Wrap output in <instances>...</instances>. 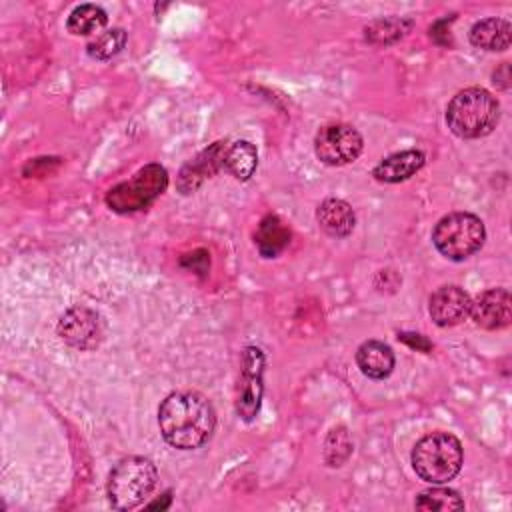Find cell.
<instances>
[{
  "label": "cell",
  "mask_w": 512,
  "mask_h": 512,
  "mask_svg": "<svg viewBox=\"0 0 512 512\" xmlns=\"http://www.w3.org/2000/svg\"><path fill=\"white\" fill-rule=\"evenodd\" d=\"M158 426L162 438L172 448L196 450L210 440L216 412L200 392H172L158 406Z\"/></svg>",
  "instance_id": "obj_1"
},
{
  "label": "cell",
  "mask_w": 512,
  "mask_h": 512,
  "mask_svg": "<svg viewBox=\"0 0 512 512\" xmlns=\"http://www.w3.org/2000/svg\"><path fill=\"white\" fill-rule=\"evenodd\" d=\"M500 120L496 96L480 86L464 88L446 106V124L458 138H482L490 134Z\"/></svg>",
  "instance_id": "obj_2"
},
{
  "label": "cell",
  "mask_w": 512,
  "mask_h": 512,
  "mask_svg": "<svg viewBox=\"0 0 512 512\" xmlns=\"http://www.w3.org/2000/svg\"><path fill=\"white\" fill-rule=\"evenodd\" d=\"M412 468L428 484H446L462 468L464 452L460 440L450 432H430L412 450Z\"/></svg>",
  "instance_id": "obj_3"
},
{
  "label": "cell",
  "mask_w": 512,
  "mask_h": 512,
  "mask_svg": "<svg viewBox=\"0 0 512 512\" xmlns=\"http://www.w3.org/2000/svg\"><path fill=\"white\" fill-rule=\"evenodd\" d=\"M158 470L144 456H126L110 472L106 494L116 510L138 508L156 488Z\"/></svg>",
  "instance_id": "obj_4"
},
{
  "label": "cell",
  "mask_w": 512,
  "mask_h": 512,
  "mask_svg": "<svg viewBox=\"0 0 512 512\" xmlns=\"http://www.w3.org/2000/svg\"><path fill=\"white\" fill-rule=\"evenodd\" d=\"M486 240L484 222L472 212H452L442 216L432 230L436 250L454 262L466 260L482 248Z\"/></svg>",
  "instance_id": "obj_5"
},
{
  "label": "cell",
  "mask_w": 512,
  "mask_h": 512,
  "mask_svg": "<svg viewBox=\"0 0 512 512\" xmlns=\"http://www.w3.org/2000/svg\"><path fill=\"white\" fill-rule=\"evenodd\" d=\"M168 186L164 166L152 162L140 168L130 180L116 184L106 194V204L118 214H130L148 208Z\"/></svg>",
  "instance_id": "obj_6"
},
{
  "label": "cell",
  "mask_w": 512,
  "mask_h": 512,
  "mask_svg": "<svg viewBox=\"0 0 512 512\" xmlns=\"http://www.w3.org/2000/svg\"><path fill=\"white\" fill-rule=\"evenodd\" d=\"M364 148L360 132L350 124L322 126L314 136V152L328 166H344L354 162Z\"/></svg>",
  "instance_id": "obj_7"
},
{
  "label": "cell",
  "mask_w": 512,
  "mask_h": 512,
  "mask_svg": "<svg viewBox=\"0 0 512 512\" xmlns=\"http://www.w3.org/2000/svg\"><path fill=\"white\" fill-rule=\"evenodd\" d=\"M262 376H264V354L260 348L248 346L242 354V368H240L236 400H234L236 414L246 422L254 420L260 410L262 392H264Z\"/></svg>",
  "instance_id": "obj_8"
},
{
  "label": "cell",
  "mask_w": 512,
  "mask_h": 512,
  "mask_svg": "<svg viewBox=\"0 0 512 512\" xmlns=\"http://www.w3.org/2000/svg\"><path fill=\"white\" fill-rule=\"evenodd\" d=\"M60 338L78 350H92L102 340L100 316L86 306H72L58 322Z\"/></svg>",
  "instance_id": "obj_9"
},
{
  "label": "cell",
  "mask_w": 512,
  "mask_h": 512,
  "mask_svg": "<svg viewBox=\"0 0 512 512\" xmlns=\"http://www.w3.org/2000/svg\"><path fill=\"white\" fill-rule=\"evenodd\" d=\"M470 316L484 330H502L512 320V298L506 288H490L470 304Z\"/></svg>",
  "instance_id": "obj_10"
},
{
  "label": "cell",
  "mask_w": 512,
  "mask_h": 512,
  "mask_svg": "<svg viewBox=\"0 0 512 512\" xmlns=\"http://www.w3.org/2000/svg\"><path fill=\"white\" fill-rule=\"evenodd\" d=\"M470 294L454 284L440 286L428 300V314L436 326H456L470 314Z\"/></svg>",
  "instance_id": "obj_11"
},
{
  "label": "cell",
  "mask_w": 512,
  "mask_h": 512,
  "mask_svg": "<svg viewBox=\"0 0 512 512\" xmlns=\"http://www.w3.org/2000/svg\"><path fill=\"white\" fill-rule=\"evenodd\" d=\"M224 154L226 146L224 142H214L210 148L202 150L194 160L186 162L178 176V190L182 194L194 192L206 178L216 174L220 168H224Z\"/></svg>",
  "instance_id": "obj_12"
},
{
  "label": "cell",
  "mask_w": 512,
  "mask_h": 512,
  "mask_svg": "<svg viewBox=\"0 0 512 512\" xmlns=\"http://www.w3.org/2000/svg\"><path fill=\"white\" fill-rule=\"evenodd\" d=\"M426 162V156L422 150L410 148V150H402V152H394L390 156H386L384 160H380L374 170L372 176L378 182H386V184H396V182H404L410 176H414Z\"/></svg>",
  "instance_id": "obj_13"
},
{
  "label": "cell",
  "mask_w": 512,
  "mask_h": 512,
  "mask_svg": "<svg viewBox=\"0 0 512 512\" xmlns=\"http://www.w3.org/2000/svg\"><path fill=\"white\" fill-rule=\"evenodd\" d=\"M394 352L380 340H366L356 350V364L360 372L372 380H384L394 370Z\"/></svg>",
  "instance_id": "obj_14"
},
{
  "label": "cell",
  "mask_w": 512,
  "mask_h": 512,
  "mask_svg": "<svg viewBox=\"0 0 512 512\" xmlns=\"http://www.w3.org/2000/svg\"><path fill=\"white\" fill-rule=\"evenodd\" d=\"M316 220L320 228L334 238L348 236L356 226V214L352 206L340 198H326L316 210Z\"/></svg>",
  "instance_id": "obj_15"
},
{
  "label": "cell",
  "mask_w": 512,
  "mask_h": 512,
  "mask_svg": "<svg viewBox=\"0 0 512 512\" xmlns=\"http://www.w3.org/2000/svg\"><path fill=\"white\" fill-rule=\"evenodd\" d=\"M468 38L476 48L488 52H502L510 46L512 26L504 18H484L470 28Z\"/></svg>",
  "instance_id": "obj_16"
},
{
  "label": "cell",
  "mask_w": 512,
  "mask_h": 512,
  "mask_svg": "<svg viewBox=\"0 0 512 512\" xmlns=\"http://www.w3.org/2000/svg\"><path fill=\"white\" fill-rule=\"evenodd\" d=\"M288 242H290V228L280 216L268 214L260 220L254 234V244L264 258L278 256L288 246Z\"/></svg>",
  "instance_id": "obj_17"
},
{
  "label": "cell",
  "mask_w": 512,
  "mask_h": 512,
  "mask_svg": "<svg viewBox=\"0 0 512 512\" xmlns=\"http://www.w3.org/2000/svg\"><path fill=\"white\" fill-rule=\"evenodd\" d=\"M258 166L256 146L248 140H238L226 148L224 154V170L232 174L236 180L246 182Z\"/></svg>",
  "instance_id": "obj_18"
},
{
  "label": "cell",
  "mask_w": 512,
  "mask_h": 512,
  "mask_svg": "<svg viewBox=\"0 0 512 512\" xmlns=\"http://www.w3.org/2000/svg\"><path fill=\"white\" fill-rule=\"evenodd\" d=\"M106 22H108V16L104 8L96 4H80L70 12L66 20V28L74 36H88V34L100 32L106 26Z\"/></svg>",
  "instance_id": "obj_19"
},
{
  "label": "cell",
  "mask_w": 512,
  "mask_h": 512,
  "mask_svg": "<svg viewBox=\"0 0 512 512\" xmlns=\"http://www.w3.org/2000/svg\"><path fill=\"white\" fill-rule=\"evenodd\" d=\"M414 508L416 510H424V512H446V510H462L464 508V500L460 498V494L452 488H442V484H434V488H428L424 492H420L414 500Z\"/></svg>",
  "instance_id": "obj_20"
},
{
  "label": "cell",
  "mask_w": 512,
  "mask_h": 512,
  "mask_svg": "<svg viewBox=\"0 0 512 512\" xmlns=\"http://www.w3.org/2000/svg\"><path fill=\"white\" fill-rule=\"evenodd\" d=\"M126 46V32L122 28H112L98 34L94 40L88 42L86 52L94 60H110Z\"/></svg>",
  "instance_id": "obj_21"
},
{
  "label": "cell",
  "mask_w": 512,
  "mask_h": 512,
  "mask_svg": "<svg viewBox=\"0 0 512 512\" xmlns=\"http://www.w3.org/2000/svg\"><path fill=\"white\" fill-rule=\"evenodd\" d=\"M412 22L410 20H398V18H386V20H376L370 26H366V40L376 42V44H390L402 38L410 30Z\"/></svg>",
  "instance_id": "obj_22"
},
{
  "label": "cell",
  "mask_w": 512,
  "mask_h": 512,
  "mask_svg": "<svg viewBox=\"0 0 512 512\" xmlns=\"http://www.w3.org/2000/svg\"><path fill=\"white\" fill-rule=\"evenodd\" d=\"M350 452H352V442L346 428L344 426L332 428L326 438V450H324L328 466H340L350 456Z\"/></svg>",
  "instance_id": "obj_23"
},
{
  "label": "cell",
  "mask_w": 512,
  "mask_h": 512,
  "mask_svg": "<svg viewBox=\"0 0 512 512\" xmlns=\"http://www.w3.org/2000/svg\"><path fill=\"white\" fill-rule=\"evenodd\" d=\"M398 338L402 340V342H406V344H410V346H414V348H420V350H430L432 348V344L422 336V334H408V332H402V334H398Z\"/></svg>",
  "instance_id": "obj_24"
}]
</instances>
